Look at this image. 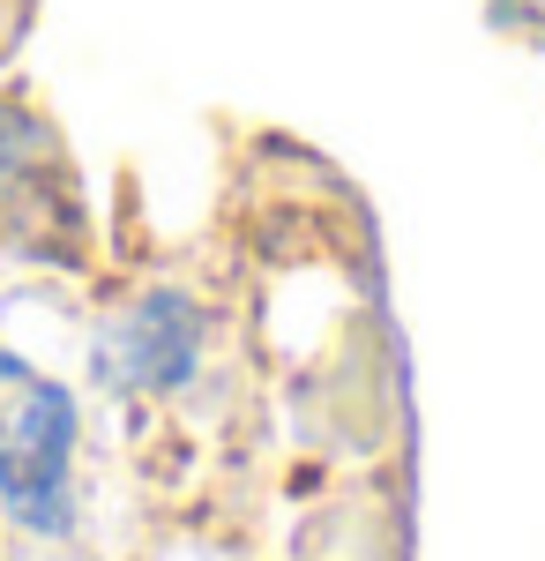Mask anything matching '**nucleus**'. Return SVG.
Segmentation results:
<instances>
[{"mask_svg": "<svg viewBox=\"0 0 545 561\" xmlns=\"http://www.w3.org/2000/svg\"><path fill=\"white\" fill-rule=\"evenodd\" d=\"M508 8H523V15H531V23L545 31V0H508Z\"/></svg>", "mask_w": 545, "mask_h": 561, "instance_id": "39448f33", "label": "nucleus"}, {"mask_svg": "<svg viewBox=\"0 0 545 561\" xmlns=\"http://www.w3.org/2000/svg\"><path fill=\"white\" fill-rule=\"evenodd\" d=\"M0 510L38 539L76 524V397L60 382H23L0 412Z\"/></svg>", "mask_w": 545, "mask_h": 561, "instance_id": "f257e3e1", "label": "nucleus"}, {"mask_svg": "<svg viewBox=\"0 0 545 561\" xmlns=\"http://www.w3.org/2000/svg\"><path fill=\"white\" fill-rule=\"evenodd\" d=\"M0 382H31V367H23L15 352H0Z\"/></svg>", "mask_w": 545, "mask_h": 561, "instance_id": "20e7f679", "label": "nucleus"}, {"mask_svg": "<svg viewBox=\"0 0 545 561\" xmlns=\"http://www.w3.org/2000/svg\"><path fill=\"white\" fill-rule=\"evenodd\" d=\"M60 187V150L31 113H0V225L23 210H53Z\"/></svg>", "mask_w": 545, "mask_h": 561, "instance_id": "7ed1b4c3", "label": "nucleus"}, {"mask_svg": "<svg viewBox=\"0 0 545 561\" xmlns=\"http://www.w3.org/2000/svg\"><path fill=\"white\" fill-rule=\"evenodd\" d=\"M202 345H210V314L187 293L158 285L97 337V382L120 389V397H172V389L195 382Z\"/></svg>", "mask_w": 545, "mask_h": 561, "instance_id": "f03ea898", "label": "nucleus"}]
</instances>
